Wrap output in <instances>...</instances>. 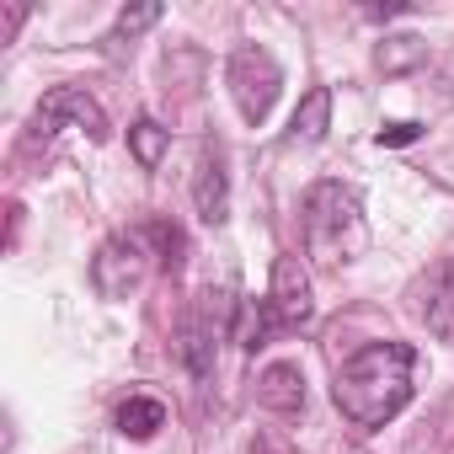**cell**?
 I'll return each mask as SVG.
<instances>
[{"label":"cell","mask_w":454,"mask_h":454,"mask_svg":"<svg viewBox=\"0 0 454 454\" xmlns=\"http://www.w3.org/2000/svg\"><path fill=\"white\" fill-rule=\"evenodd\" d=\"M160 22V6H134V12H118V22H113V33L102 38L107 43V54H118L123 43H134L145 27H155Z\"/></svg>","instance_id":"9a60e30c"},{"label":"cell","mask_w":454,"mask_h":454,"mask_svg":"<svg viewBox=\"0 0 454 454\" xmlns=\"http://www.w3.org/2000/svg\"><path fill=\"white\" fill-rule=\"evenodd\" d=\"M326 129H332V91L316 86V91H305V102L289 118V139L294 145H316V139H326Z\"/></svg>","instance_id":"7c38bea8"},{"label":"cell","mask_w":454,"mask_h":454,"mask_svg":"<svg viewBox=\"0 0 454 454\" xmlns=\"http://www.w3.org/2000/svg\"><path fill=\"white\" fill-rule=\"evenodd\" d=\"M236 316H241V300H236V289H231V284H208V289L192 300V310L182 316L176 358H182V369H187L198 385H208V380H214L219 342L236 332Z\"/></svg>","instance_id":"3957f363"},{"label":"cell","mask_w":454,"mask_h":454,"mask_svg":"<svg viewBox=\"0 0 454 454\" xmlns=\"http://www.w3.org/2000/svg\"><path fill=\"white\" fill-rule=\"evenodd\" d=\"M422 59H427V38H417V33H390L374 49V70H385V75H406Z\"/></svg>","instance_id":"4fadbf2b"},{"label":"cell","mask_w":454,"mask_h":454,"mask_svg":"<svg viewBox=\"0 0 454 454\" xmlns=\"http://www.w3.org/2000/svg\"><path fill=\"white\" fill-rule=\"evenodd\" d=\"M160 427H166V406L155 395H129L118 406V433L123 438H155Z\"/></svg>","instance_id":"5bb4252c"},{"label":"cell","mask_w":454,"mask_h":454,"mask_svg":"<svg viewBox=\"0 0 454 454\" xmlns=\"http://www.w3.org/2000/svg\"><path fill=\"white\" fill-rule=\"evenodd\" d=\"M129 150H134L139 166H160V155H166V129H160L155 118H139V123L129 129Z\"/></svg>","instance_id":"2e32d148"},{"label":"cell","mask_w":454,"mask_h":454,"mask_svg":"<svg viewBox=\"0 0 454 454\" xmlns=\"http://www.w3.org/2000/svg\"><path fill=\"white\" fill-rule=\"evenodd\" d=\"M300 224H305V252L321 268H342L364 252L369 231H364V192L353 182H316L300 203Z\"/></svg>","instance_id":"7a4b0ae2"},{"label":"cell","mask_w":454,"mask_h":454,"mask_svg":"<svg viewBox=\"0 0 454 454\" xmlns=\"http://www.w3.org/2000/svg\"><path fill=\"white\" fill-rule=\"evenodd\" d=\"M150 262H155L150 236H145V231H118V236H107V241L97 247V257H91V284H97L102 300H129V294L145 284Z\"/></svg>","instance_id":"8992f818"},{"label":"cell","mask_w":454,"mask_h":454,"mask_svg":"<svg viewBox=\"0 0 454 454\" xmlns=\"http://www.w3.org/2000/svg\"><path fill=\"white\" fill-rule=\"evenodd\" d=\"M224 81H231V97H236V107H241V118H247L252 129L268 123V113H273V102H278V91H284V70H278V59H273L262 43H241V49L231 54Z\"/></svg>","instance_id":"5b68a950"},{"label":"cell","mask_w":454,"mask_h":454,"mask_svg":"<svg viewBox=\"0 0 454 454\" xmlns=\"http://www.w3.org/2000/svg\"><path fill=\"white\" fill-rule=\"evenodd\" d=\"M417 316L427 321V332L438 342L454 348V257H438L422 278H417Z\"/></svg>","instance_id":"ba28073f"},{"label":"cell","mask_w":454,"mask_h":454,"mask_svg":"<svg viewBox=\"0 0 454 454\" xmlns=\"http://www.w3.org/2000/svg\"><path fill=\"white\" fill-rule=\"evenodd\" d=\"M273 337H284V326H278V316H273L268 294H262V300H241V316H236V342L257 358Z\"/></svg>","instance_id":"8fae6325"},{"label":"cell","mask_w":454,"mask_h":454,"mask_svg":"<svg viewBox=\"0 0 454 454\" xmlns=\"http://www.w3.org/2000/svg\"><path fill=\"white\" fill-rule=\"evenodd\" d=\"M192 208L203 224H224L231 219V171H224V150H203L198 176H192Z\"/></svg>","instance_id":"9c48e42d"},{"label":"cell","mask_w":454,"mask_h":454,"mask_svg":"<svg viewBox=\"0 0 454 454\" xmlns=\"http://www.w3.org/2000/svg\"><path fill=\"white\" fill-rule=\"evenodd\" d=\"M374 22H390V17H406V6H369Z\"/></svg>","instance_id":"d6986e66"},{"label":"cell","mask_w":454,"mask_h":454,"mask_svg":"<svg viewBox=\"0 0 454 454\" xmlns=\"http://www.w3.org/2000/svg\"><path fill=\"white\" fill-rule=\"evenodd\" d=\"M268 305L278 316L284 332H300L316 321V300H310V273L300 257H278L273 262V284H268Z\"/></svg>","instance_id":"52a82bcc"},{"label":"cell","mask_w":454,"mask_h":454,"mask_svg":"<svg viewBox=\"0 0 454 454\" xmlns=\"http://www.w3.org/2000/svg\"><path fill=\"white\" fill-rule=\"evenodd\" d=\"M411 369H417L411 342H364L353 358H342L332 401L353 427H385L411 401Z\"/></svg>","instance_id":"6da1fadb"},{"label":"cell","mask_w":454,"mask_h":454,"mask_svg":"<svg viewBox=\"0 0 454 454\" xmlns=\"http://www.w3.org/2000/svg\"><path fill=\"white\" fill-rule=\"evenodd\" d=\"M257 406L273 411V417H300L305 411V369L278 358L257 374Z\"/></svg>","instance_id":"30bf717a"},{"label":"cell","mask_w":454,"mask_h":454,"mask_svg":"<svg viewBox=\"0 0 454 454\" xmlns=\"http://www.w3.org/2000/svg\"><path fill=\"white\" fill-rule=\"evenodd\" d=\"M65 129H81L86 139H107V113H102V102L86 91V86H54L43 102H38V113H33V123H27V150H49Z\"/></svg>","instance_id":"277c9868"},{"label":"cell","mask_w":454,"mask_h":454,"mask_svg":"<svg viewBox=\"0 0 454 454\" xmlns=\"http://www.w3.org/2000/svg\"><path fill=\"white\" fill-rule=\"evenodd\" d=\"M145 236H150V247H155V257L176 273L182 268V252H187V241H182V231H176V224H166V219H150L145 224Z\"/></svg>","instance_id":"e0dca14e"},{"label":"cell","mask_w":454,"mask_h":454,"mask_svg":"<svg viewBox=\"0 0 454 454\" xmlns=\"http://www.w3.org/2000/svg\"><path fill=\"white\" fill-rule=\"evenodd\" d=\"M252 454H278V449H273V443H257V449H252Z\"/></svg>","instance_id":"ffe728a7"},{"label":"cell","mask_w":454,"mask_h":454,"mask_svg":"<svg viewBox=\"0 0 454 454\" xmlns=\"http://www.w3.org/2000/svg\"><path fill=\"white\" fill-rule=\"evenodd\" d=\"M422 139V123H411V118H401V123H385L380 134H374V145H417Z\"/></svg>","instance_id":"ac0fdd59"}]
</instances>
